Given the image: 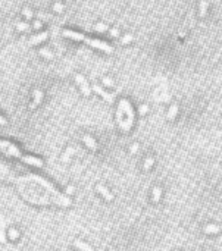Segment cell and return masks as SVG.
<instances>
[{
    "label": "cell",
    "instance_id": "obj_1",
    "mask_svg": "<svg viewBox=\"0 0 222 251\" xmlns=\"http://www.w3.org/2000/svg\"><path fill=\"white\" fill-rule=\"evenodd\" d=\"M134 117L135 116H134V109H133L131 103L128 100L122 98L116 107V122H118V127L121 128V131L130 132L133 129Z\"/></svg>",
    "mask_w": 222,
    "mask_h": 251
},
{
    "label": "cell",
    "instance_id": "obj_2",
    "mask_svg": "<svg viewBox=\"0 0 222 251\" xmlns=\"http://www.w3.org/2000/svg\"><path fill=\"white\" fill-rule=\"evenodd\" d=\"M62 34H63V37H66V38H69V40L82 41V43L88 44L90 47L97 49V50H101V52H104V53H112V52H113V47L110 46V44H107L106 41L96 40V38H88L87 35L79 34V33H75V31H71V30H65Z\"/></svg>",
    "mask_w": 222,
    "mask_h": 251
},
{
    "label": "cell",
    "instance_id": "obj_3",
    "mask_svg": "<svg viewBox=\"0 0 222 251\" xmlns=\"http://www.w3.org/2000/svg\"><path fill=\"white\" fill-rule=\"evenodd\" d=\"M0 151L8 157L18 159V160H21V157L24 156V153L21 151V148L16 144H13L11 141H6V140H0Z\"/></svg>",
    "mask_w": 222,
    "mask_h": 251
},
{
    "label": "cell",
    "instance_id": "obj_4",
    "mask_svg": "<svg viewBox=\"0 0 222 251\" xmlns=\"http://www.w3.org/2000/svg\"><path fill=\"white\" fill-rule=\"evenodd\" d=\"M21 162L28 165V166H33V168H38L41 169L44 166V162L40 159V157H35V156H31V154H24L21 157Z\"/></svg>",
    "mask_w": 222,
    "mask_h": 251
},
{
    "label": "cell",
    "instance_id": "obj_5",
    "mask_svg": "<svg viewBox=\"0 0 222 251\" xmlns=\"http://www.w3.org/2000/svg\"><path fill=\"white\" fill-rule=\"evenodd\" d=\"M96 191H97V194L101 197V198H104L106 201H113V194L109 191V188H106L104 185H101V184H97L96 185Z\"/></svg>",
    "mask_w": 222,
    "mask_h": 251
},
{
    "label": "cell",
    "instance_id": "obj_6",
    "mask_svg": "<svg viewBox=\"0 0 222 251\" xmlns=\"http://www.w3.org/2000/svg\"><path fill=\"white\" fill-rule=\"evenodd\" d=\"M72 247L77 250V251H94V248L88 244V242H85V241H82V239H74L72 241Z\"/></svg>",
    "mask_w": 222,
    "mask_h": 251
},
{
    "label": "cell",
    "instance_id": "obj_7",
    "mask_svg": "<svg viewBox=\"0 0 222 251\" xmlns=\"http://www.w3.org/2000/svg\"><path fill=\"white\" fill-rule=\"evenodd\" d=\"M21 238V232L18 228H9L8 229V239L9 241H18Z\"/></svg>",
    "mask_w": 222,
    "mask_h": 251
},
{
    "label": "cell",
    "instance_id": "obj_8",
    "mask_svg": "<svg viewBox=\"0 0 222 251\" xmlns=\"http://www.w3.org/2000/svg\"><path fill=\"white\" fill-rule=\"evenodd\" d=\"M207 9H209L207 0H200V3H199V16L200 18H204L206 13H207Z\"/></svg>",
    "mask_w": 222,
    "mask_h": 251
},
{
    "label": "cell",
    "instance_id": "obj_9",
    "mask_svg": "<svg viewBox=\"0 0 222 251\" xmlns=\"http://www.w3.org/2000/svg\"><path fill=\"white\" fill-rule=\"evenodd\" d=\"M160 197H162V188L160 187H155L152 189V201L155 204H157L160 201Z\"/></svg>",
    "mask_w": 222,
    "mask_h": 251
},
{
    "label": "cell",
    "instance_id": "obj_10",
    "mask_svg": "<svg viewBox=\"0 0 222 251\" xmlns=\"http://www.w3.org/2000/svg\"><path fill=\"white\" fill-rule=\"evenodd\" d=\"M82 141H84V144H85V146H87L90 150H94V151L97 150V143H96V141H94L91 137H88V135H84V137H82Z\"/></svg>",
    "mask_w": 222,
    "mask_h": 251
},
{
    "label": "cell",
    "instance_id": "obj_11",
    "mask_svg": "<svg viewBox=\"0 0 222 251\" xmlns=\"http://www.w3.org/2000/svg\"><path fill=\"white\" fill-rule=\"evenodd\" d=\"M219 230H221V228H219L218 225H206V226L203 228V232L207 233V235H210V233H218Z\"/></svg>",
    "mask_w": 222,
    "mask_h": 251
},
{
    "label": "cell",
    "instance_id": "obj_12",
    "mask_svg": "<svg viewBox=\"0 0 222 251\" xmlns=\"http://www.w3.org/2000/svg\"><path fill=\"white\" fill-rule=\"evenodd\" d=\"M93 88H94V90H96V91H97V93H99V94H100V95L103 97V98H106L107 101H112V100H113V98H112V95H110V94H107L106 91H103V90H101V88H100L99 85H94Z\"/></svg>",
    "mask_w": 222,
    "mask_h": 251
},
{
    "label": "cell",
    "instance_id": "obj_13",
    "mask_svg": "<svg viewBox=\"0 0 222 251\" xmlns=\"http://www.w3.org/2000/svg\"><path fill=\"white\" fill-rule=\"evenodd\" d=\"M177 113H178V106H177V104H172L171 109H169V112H168V119L172 120V119L177 116Z\"/></svg>",
    "mask_w": 222,
    "mask_h": 251
},
{
    "label": "cell",
    "instance_id": "obj_14",
    "mask_svg": "<svg viewBox=\"0 0 222 251\" xmlns=\"http://www.w3.org/2000/svg\"><path fill=\"white\" fill-rule=\"evenodd\" d=\"M153 165H155V159L153 157H147L146 162H144V165H143V168H144V170H149Z\"/></svg>",
    "mask_w": 222,
    "mask_h": 251
},
{
    "label": "cell",
    "instance_id": "obj_15",
    "mask_svg": "<svg viewBox=\"0 0 222 251\" xmlns=\"http://www.w3.org/2000/svg\"><path fill=\"white\" fill-rule=\"evenodd\" d=\"M6 125H8V119L0 115V127H6Z\"/></svg>",
    "mask_w": 222,
    "mask_h": 251
},
{
    "label": "cell",
    "instance_id": "obj_16",
    "mask_svg": "<svg viewBox=\"0 0 222 251\" xmlns=\"http://www.w3.org/2000/svg\"><path fill=\"white\" fill-rule=\"evenodd\" d=\"M137 147H138L137 144H134V146H133V148H131V150H133V153H135V151H137Z\"/></svg>",
    "mask_w": 222,
    "mask_h": 251
},
{
    "label": "cell",
    "instance_id": "obj_17",
    "mask_svg": "<svg viewBox=\"0 0 222 251\" xmlns=\"http://www.w3.org/2000/svg\"><path fill=\"white\" fill-rule=\"evenodd\" d=\"M221 125H222V120H221Z\"/></svg>",
    "mask_w": 222,
    "mask_h": 251
}]
</instances>
